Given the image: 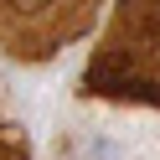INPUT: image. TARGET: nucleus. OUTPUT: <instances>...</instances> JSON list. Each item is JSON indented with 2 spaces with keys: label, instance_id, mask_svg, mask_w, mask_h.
<instances>
[{
  "label": "nucleus",
  "instance_id": "f257e3e1",
  "mask_svg": "<svg viewBox=\"0 0 160 160\" xmlns=\"http://www.w3.org/2000/svg\"><path fill=\"white\" fill-rule=\"evenodd\" d=\"M83 93L160 103V0H119L98 52L88 57Z\"/></svg>",
  "mask_w": 160,
  "mask_h": 160
},
{
  "label": "nucleus",
  "instance_id": "f03ea898",
  "mask_svg": "<svg viewBox=\"0 0 160 160\" xmlns=\"http://www.w3.org/2000/svg\"><path fill=\"white\" fill-rule=\"evenodd\" d=\"M98 16V0H0V47L11 57L42 62Z\"/></svg>",
  "mask_w": 160,
  "mask_h": 160
},
{
  "label": "nucleus",
  "instance_id": "7ed1b4c3",
  "mask_svg": "<svg viewBox=\"0 0 160 160\" xmlns=\"http://www.w3.org/2000/svg\"><path fill=\"white\" fill-rule=\"evenodd\" d=\"M0 160H26V145L11 134V129H0Z\"/></svg>",
  "mask_w": 160,
  "mask_h": 160
}]
</instances>
